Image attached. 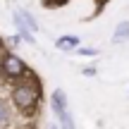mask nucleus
<instances>
[{"label": "nucleus", "mask_w": 129, "mask_h": 129, "mask_svg": "<svg viewBox=\"0 0 129 129\" xmlns=\"http://www.w3.org/2000/svg\"><path fill=\"white\" fill-rule=\"evenodd\" d=\"M38 101H41V84H38V79H26V81L17 84V86L12 88V103L14 108H19V110L24 112V115H31L34 110H36Z\"/></svg>", "instance_id": "nucleus-1"}, {"label": "nucleus", "mask_w": 129, "mask_h": 129, "mask_svg": "<svg viewBox=\"0 0 129 129\" xmlns=\"http://www.w3.org/2000/svg\"><path fill=\"white\" fill-rule=\"evenodd\" d=\"M0 77L7 79V81H17V79L29 77V67L14 53H3V57H0Z\"/></svg>", "instance_id": "nucleus-2"}, {"label": "nucleus", "mask_w": 129, "mask_h": 129, "mask_svg": "<svg viewBox=\"0 0 129 129\" xmlns=\"http://www.w3.org/2000/svg\"><path fill=\"white\" fill-rule=\"evenodd\" d=\"M12 22H14V26H17V34H19V38H22V41H26V43H34V41H36V38H34L31 26L22 19V14H19V12H14Z\"/></svg>", "instance_id": "nucleus-3"}, {"label": "nucleus", "mask_w": 129, "mask_h": 129, "mask_svg": "<svg viewBox=\"0 0 129 129\" xmlns=\"http://www.w3.org/2000/svg\"><path fill=\"white\" fill-rule=\"evenodd\" d=\"M50 103H53V110L55 112H62V110H67V96H64V91H53V98H50Z\"/></svg>", "instance_id": "nucleus-4"}, {"label": "nucleus", "mask_w": 129, "mask_h": 129, "mask_svg": "<svg viewBox=\"0 0 129 129\" xmlns=\"http://www.w3.org/2000/svg\"><path fill=\"white\" fill-rule=\"evenodd\" d=\"M127 38H129V22H122V24H117V29H115L112 43H122V41H127Z\"/></svg>", "instance_id": "nucleus-5"}, {"label": "nucleus", "mask_w": 129, "mask_h": 129, "mask_svg": "<svg viewBox=\"0 0 129 129\" xmlns=\"http://www.w3.org/2000/svg\"><path fill=\"white\" fill-rule=\"evenodd\" d=\"M55 46L60 48V50H69V48H77L79 41L74 36H62V38H57V41H55Z\"/></svg>", "instance_id": "nucleus-6"}, {"label": "nucleus", "mask_w": 129, "mask_h": 129, "mask_svg": "<svg viewBox=\"0 0 129 129\" xmlns=\"http://www.w3.org/2000/svg\"><path fill=\"white\" fill-rule=\"evenodd\" d=\"M57 117H60V124H62V129H77V127H74V120H72V115H69V110H62V112H57Z\"/></svg>", "instance_id": "nucleus-7"}, {"label": "nucleus", "mask_w": 129, "mask_h": 129, "mask_svg": "<svg viewBox=\"0 0 129 129\" xmlns=\"http://www.w3.org/2000/svg\"><path fill=\"white\" fill-rule=\"evenodd\" d=\"M7 122H10V110H7V105L0 101V129L7 127Z\"/></svg>", "instance_id": "nucleus-8"}, {"label": "nucleus", "mask_w": 129, "mask_h": 129, "mask_svg": "<svg viewBox=\"0 0 129 129\" xmlns=\"http://www.w3.org/2000/svg\"><path fill=\"white\" fill-rule=\"evenodd\" d=\"M17 12L22 14V19H24V22L29 24V26H31V31H38V24L34 22V17H31V14H29V12H24V10H17Z\"/></svg>", "instance_id": "nucleus-9"}, {"label": "nucleus", "mask_w": 129, "mask_h": 129, "mask_svg": "<svg viewBox=\"0 0 129 129\" xmlns=\"http://www.w3.org/2000/svg\"><path fill=\"white\" fill-rule=\"evenodd\" d=\"M79 55H96L93 48H79Z\"/></svg>", "instance_id": "nucleus-10"}, {"label": "nucleus", "mask_w": 129, "mask_h": 129, "mask_svg": "<svg viewBox=\"0 0 129 129\" xmlns=\"http://www.w3.org/2000/svg\"><path fill=\"white\" fill-rule=\"evenodd\" d=\"M84 74H86V77H96V69H93V67H86V69H84Z\"/></svg>", "instance_id": "nucleus-11"}, {"label": "nucleus", "mask_w": 129, "mask_h": 129, "mask_svg": "<svg viewBox=\"0 0 129 129\" xmlns=\"http://www.w3.org/2000/svg\"><path fill=\"white\" fill-rule=\"evenodd\" d=\"M3 48H5V41H3V38H0V50H3Z\"/></svg>", "instance_id": "nucleus-12"}]
</instances>
